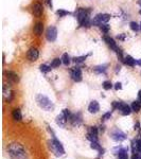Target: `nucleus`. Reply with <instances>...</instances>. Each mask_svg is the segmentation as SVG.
Wrapping results in <instances>:
<instances>
[{
	"instance_id": "obj_1",
	"label": "nucleus",
	"mask_w": 141,
	"mask_h": 159,
	"mask_svg": "<svg viewBox=\"0 0 141 159\" xmlns=\"http://www.w3.org/2000/svg\"><path fill=\"white\" fill-rule=\"evenodd\" d=\"M7 154L11 159H28L24 145L18 142H12L7 145Z\"/></svg>"
},
{
	"instance_id": "obj_2",
	"label": "nucleus",
	"mask_w": 141,
	"mask_h": 159,
	"mask_svg": "<svg viewBox=\"0 0 141 159\" xmlns=\"http://www.w3.org/2000/svg\"><path fill=\"white\" fill-rule=\"evenodd\" d=\"M89 14H90V10L89 9H83V7H79L74 12V17L78 19L79 24L81 27H90L92 25L90 18H89Z\"/></svg>"
},
{
	"instance_id": "obj_3",
	"label": "nucleus",
	"mask_w": 141,
	"mask_h": 159,
	"mask_svg": "<svg viewBox=\"0 0 141 159\" xmlns=\"http://www.w3.org/2000/svg\"><path fill=\"white\" fill-rule=\"evenodd\" d=\"M48 144H49V148L51 150V152L54 154L56 157H61V156L65 155V148H64L61 141L57 139L56 135L51 136V139L49 140Z\"/></svg>"
},
{
	"instance_id": "obj_4",
	"label": "nucleus",
	"mask_w": 141,
	"mask_h": 159,
	"mask_svg": "<svg viewBox=\"0 0 141 159\" xmlns=\"http://www.w3.org/2000/svg\"><path fill=\"white\" fill-rule=\"evenodd\" d=\"M36 103L42 109L46 111H52L54 109V104L51 100L45 94H37L36 96Z\"/></svg>"
},
{
	"instance_id": "obj_5",
	"label": "nucleus",
	"mask_w": 141,
	"mask_h": 159,
	"mask_svg": "<svg viewBox=\"0 0 141 159\" xmlns=\"http://www.w3.org/2000/svg\"><path fill=\"white\" fill-rule=\"evenodd\" d=\"M112 109L115 110H119L120 114L122 116H130V112L133 111L132 107L130 105H127L126 103L122 101H114L112 102Z\"/></svg>"
},
{
	"instance_id": "obj_6",
	"label": "nucleus",
	"mask_w": 141,
	"mask_h": 159,
	"mask_svg": "<svg viewBox=\"0 0 141 159\" xmlns=\"http://www.w3.org/2000/svg\"><path fill=\"white\" fill-rule=\"evenodd\" d=\"M109 137H111L115 142H122V141H124L126 139L127 136L123 130L118 129V127H114V129L111 130V133H109Z\"/></svg>"
},
{
	"instance_id": "obj_7",
	"label": "nucleus",
	"mask_w": 141,
	"mask_h": 159,
	"mask_svg": "<svg viewBox=\"0 0 141 159\" xmlns=\"http://www.w3.org/2000/svg\"><path fill=\"white\" fill-rule=\"evenodd\" d=\"M99 127L97 126H90L87 132L86 138L90 142H99Z\"/></svg>"
},
{
	"instance_id": "obj_8",
	"label": "nucleus",
	"mask_w": 141,
	"mask_h": 159,
	"mask_svg": "<svg viewBox=\"0 0 141 159\" xmlns=\"http://www.w3.org/2000/svg\"><path fill=\"white\" fill-rule=\"evenodd\" d=\"M109 19H111V15L109 14H98L92 19L91 24L92 25H100L102 24H107V21Z\"/></svg>"
},
{
	"instance_id": "obj_9",
	"label": "nucleus",
	"mask_w": 141,
	"mask_h": 159,
	"mask_svg": "<svg viewBox=\"0 0 141 159\" xmlns=\"http://www.w3.org/2000/svg\"><path fill=\"white\" fill-rule=\"evenodd\" d=\"M56 37H57V29L54 25H50L46 31V38H47L48 42L53 43L56 40Z\"/></svg>"
},
{
	"instance_id": "obj_10",
	"label": "nucleus",
	"mask_w": 141,
	"mask_h": 159,
	"mask_svg": "<svg viewBox=\"0 0 141 159\" xmlns=\"http://www.w3.org/2000/svg\"><path fill=\"white\" fill-rule=\"evenodd\" d=\"M70 76L74 82L79 83L83 80V75H82V70L80 67H73L70 69Z\"/></svg>"
},
{
	"instance_id": "obj_11",
	"label": "nucleus",
	"mask_w": 141,
	"mask_h": 159,
	"mask_svg": "<svg viewBox=\"0 0 141 159\" xmlns=\"http://www.w3.org/2000/svg\"><path fill=\"white\" fill-rule=\"evenodd\" d=\"M115 154L118 156V159H129V148L123 147H117L114 148Z\"/></svg>"
},
{
	"instance_id": "obj_12",
	"label": "nucleus",
	"mask_w": 141,
	"mask_h": 159,
	"mask_svg": "<svg viewBox=\"0 0 141 159\" xmlns=\"http://www.w3.org/2000/svg\"><path fill=\"white\" fill-rule=\"evenodd\" d=\"M70 123L73 125L74 127H78L80 126L82 124V122H83V119H82V115L81 112H76V114H72V116L70 118Z\"/></svg>"
},
{
	"instance_id": "obj_13",
	"label": "nucleus",
	"mask_w": 141,
	"mask_h": 159,
	"mask_svg": "<svg viewBox=\"0 0 141 159\" xmlns=\"http://www.w3.org/2000/svg\"><path fill=\"white\" fill-rule=\"evenodd\" d=\"M100 111V104L98 101H96V100H93V101H91L90 103L88 105V112L89 114H97V112Z\"/></svg>"
},
{
	"instance_id": "obj_14",
	"label": "nucleus",
	"mask_w": 141,
	"mask_h": 159,
	"mask_svg": "<svg viewBox=\"0 0 141 159\" xmlns=\"http://www.w3.org/2000/svg\"><path fill=\"white\" fill-rule=\"evenodd\" d=\"M27 56L31 61H35L38 58V56H39V52H38L36 48H30L27 53Z\"/></svg>"
},
{
	"instance_id": "obj_15",
	"label": "nucleus",
	"mask_w": 141,
	"mask_h": 159,
	"mask_svg": "<svg viewBox=\"0 0 141 159\" xmlns=\"http://www.w3.org/2000/svg\"><path fill=\"white\" fill-rule=\"evenodd\" d=\"M103 39H104V42L107 43V46H108L109 48H111V50H114L115 52L118 50V46H117V43L114 40V38H111V36H107V35H105V36L103 37Z\"/></svg>"
},
{
	"instance_id": "obj_16",
	"label": "nucleus",
	"mask_w": 141,
	"mask_h": 159,
	"mask_svg": "<svg viewBox=\"0 0 141 159\" xmlns=\"http://www.w3.org/2000/svg\"><path fill=\"white\" fill-rule=\"evenodd\" d=\"M55 122H56V124H57L60 127H65L66 126V123L68 122V119L66 118L65 115L61 112V114H60L57 117H56Z\"/></svg>"
},
{
	"instance_id": "obj_17",
	"label": "nucleus",
	"mask_w": 141,
	"mask_h": 159,
	"mask_svg": "<svg viewBox=\"0 0 141 159\" xmlns=\"http://www.w3.org/2000/svg\"><path fill=\"white\" fill-rule=\"evenodd\" d=\"M43 7L42 3L37 2V3H35L33 6V14H34V16L40 17L43 15Z\"/></svg>"
},
{
	"instance_id": "obj_18",
	"label": "nucleus",
	"mask_w": 141,
	"mask_h": 159,
	"mask_svg": "<svg viewBox=\"0 0 141 159\" xmlns=\"http://www.w3.org/2000/svg\"><path fill=\"white\" fill-rule=\"evenodd\" d=\"M6 75H7V78L9 79V81L11 82V83H18V82H19L18 74H17L16 72H14V71H7Z\"/></svg>"
},
{
	"instance_id": "obj_19",
	"label": "nucleus",
	"mask_w": 141,
	"mask_h": 159,
	"mask_svg": "<svg viewBox=\"0 0 141 159\" xmlns=\"http://www.w3.org/2000/svg\"><path fill=\"white\" fill-rule=\"evenodd\" d=\"M12 118L14 121H21L22 120V114L21 110L19 108H14L12 111Z\"/></svg>"
},
{
	"instance_id": "obj_20",
	"label": "nucleus",
	"mask_w": 141,
	"mask_h": 159,
	"mask_svg": "<svg viewBox=\"0 0 141 159\" xmlns=\"http://www.w3.org/2000/svg\"><path fill=\"white\" fill-rule=\"evenodd\" d=\"M43 22H36L34 25V28H33L34 34H36L37 36H40L43 34Z\"/></svg>"
},
{
	"instance_id": "obj_21",
	"label": "nucleus",
	"mask_w": 141,
	"mask_h": 159,
	"mask_svg": "<svg viewBox=\"0 0 141 159\" xmlns=\"http://www.w3.org/2000/svg\"><path fill=\"white\" fill-rule=\"evenodd\" d=\"M123 63H124L125 65L130 66V67H134L136 65V60H134L130 55H126V56H124V61H123Z\"/></svg>"
},
{
	"instance_id": "obj_22",
	"label": "nucleus",
	"mask_w": 141,
	"mask_h": 159,
	"mask_svg": "<svg viewBox=\"0 0 141 159\" xmlns=\"http://www.w3.org/2000/svg\"><path fill=\"white\" fill-rule=\"evenodd\" d=\"M107 67H108V65H100V66H97V67H94L93 68V71L96 73H98V74H101V73H105L106 72V70H107Z\"/></svg>"
},
{
	"instance_id": "obj_23",
	"label": "nucleus",
	"mask_w": 141,
	"mask_h": 159,
	"mask_svg": "<svg viewBox=\"0 0 141 159\" xmlns=\"http://www.w3.org/2000/svg\"><path fill=\"white\" fill-rule=\"evenodd\" d=\"M130 107H132V110L135 112H139L141 110V102L139 100H137V101H134L130 105Z\"/></svg>"
},
{
	"instance_id": "obj_24",
	"label": "nucleus",
	"mask_w": 141,
	"mask_h": 159,
	"mask_svg": "<svg viewBox=\"0 0 141 159\" xmlns=\"http://www.w3.org/2000/svg\"><path fill=\"white\" fill-rule=\"evenodd\" d=\"M132 153L133 154H139V145H138V140L137 139H134L132 141Z\"/></svg>"
},
{
	"instance_id": "obj_25",
	"label": "nucleus",
	"mask_w": 141,
	"mask_h": 159,
	"mask_svg": "<svg viewBox=\"0 0 141 159\" xmlns=\"http://www.w3.org/2000/svg\"><path fill=\"white\" fill-rule=\"evenodd\" d=\"M61 61H63V64L65 66H68L69 64L71 63V58H70V56L68 55V53H64V54L61 55Z\"/></svg>"
},
{
	"instance_id": "obj_26",
	"label": "nucleus",
	"mask_w": 141,
	"mask_h": 159,
	"mask_svg": "<svg viewBox=\"0 0 141 159\" xmlns=\"http://www.w3.org/2000/svg\"><path fill=\"white\" fill-rule=\"evenodd\" d=\"M72 13L69 12V11H66V10H63V9H60L56 11V15H57L58 17H65L67 16V15H71Z\"/></svg>"
},
{
	"instance_id": "obj_27",
	"label": "nucleus",
	"mask_w": 141,
	"mask_h": 159,
	"mask_svg": "<svg viewBox=\"0 0 141 159\" xmlns=\"http://www.w3.org/2000/svg\"><path fill=\"white\" fill-rule=\"evenodd\" d=\"M63 63V61H61V58H54V60L52 61V63H51V68H57L61 66V64Z\"/></svg>"
},
{
	"instance_id": "obj_28",
	"label": "nucleus",
	"mask_w": 141,
	"mask_h": 159,
	"mask_svg": "<svg viewBox=\"0 0 141 159\" xmlns=\"http://www.w3.org/2000/svg\"><path fill=\"white\" fill-rule=\"evenodd\" d=\"M102 87H103V89H105V90H111L112 87H114V85H112L111 81H104L103 84H102Z\"/></svg>"
},
{
	"instance_id": "obj_29",
	"label": "nucleus",
	"mask_w": 141,
	"mask_h": 159,
	"mask_svg": "<svg viewBox=\"0 0 141 159\" xmlns=\"http://www.w3.org/2000/svg\"><path fill=\"white\" fill-rule=\"evenodd\" d=\"M51 69H52V68H51V66H48V65H46V64H42V65L39 66V70L42 71V72H43V73L49 72Z\"/></svg>"
},
{
	"instance_id": "obj_30",
	"label": "nucleus",
	"mask_w": 141,
	"mask_h": 159,
	"mask_svg": "<svg viewBox=\"0 0 141 159\" xmlns=\"http://www.w3.org/2000/svg\"><path fill=\"white\" fill-rule=\"evenodd\" d=\"M90 148L94 151H98V152H100V151L103 148L101 145H100L99 142H90Z\"/></svg>"
},
{
	"instance_id": "obj_31",
	"label": "nucleus",
	"mask_w": 141,
	"mask_h": 159,
	"mask_svg": "<svg viewBox=\"0 0 141 159\" xmlns=\"http://www.w3.org/2000/svg\"><path fill=\"white\" fill-rule=\"evenodd\" d=\"M86 58H87V55H82V56H78V57H74L72 61L75 64H81V63H83V61H85Z\"/></svg>"
},
{
	"instance_id": "obj_32",
	"label": "nucleus",
	"mask_w": 141,
	"mask_h": 159,
	"mask_svg": "<svg viewBox=\"0 0 141 159\" xmlns=\"http://www.w3.org/2000/svg\"><path fill=\"white\" fill-rule=\"evenodd\" d=\"M130 29L134 31V32H137V31L140 30V25H138L136 21H132V22H130Z\"/></svg>"
},
{
	"instance_id": "obj_33",
	"label": "nucleus",
	"mask_w": 141,
	"mask_h": 159,
	"mask_svg": "<svg viewBox=\"0 0 141 159\" xmlns=\"http://www.w3.org/2000/svg\"><path fill=\"white\" fill-rule=\"evenodd\" d=\"M99 27H100V29H101L105 33V34H107V33H108V31H109V29H111V27H109V25H107V24H102V25H100Z\"/></svg>"
},
{
	"instance_id": "obj_34",
	"label": "nucleus",
	"mask_w": 141,
	"mask_h": 159,
	"mask_svg": "<svg viewBox=\"0 0 141 159\" xmlns=\"http://www.w3.org/2000/svg\"><path fill=\"white\" fill-rule=\"evenodd\" d=\"M111 111H107V112H105V114L102 116L101 118V120H102V122H105V121H107V120H109L111 118Z\"/></svg>"
},
{
	"instance_id": "obj_35",
	"label": "nucleus",
	"mask_w": 141,
	"mask_h": 159,
	"mask_svg": "<svg viewBox=\"0 0 141 159\" xmlns=\"http://www.w3.org/2000/svg\"><path fill=\"white\" fill-rule=\"evenodd\" d=\"M63 112L64 115L66 116V118H67L68 120H70V118H71V116H72V114H71V111L69 109H67V108H65V109H63Z\"/></svg>"
},
{
	"instance_id": "obj_36",
	"label": "nucleus",
	"mask_w": 141,
	"mask_h": 159,
	"mask_svg": "<svg viewBox=\"0 0 141 159\" xmlns=\"http://www.w3.org/2000/svg\"><path fill=\"white\" fill-rule=\"evenodd\" d=\"M114 87H115V89H116V90H121V89H122V83L118 82V83L115 84Z\"/></svg>"
},
{
	"instance_id": "obj_37",
	"label": "nucleus",
	"mask_w": 141,
	"mask_h": 159,
	"mask_svg": "<svg viewBox=\"0 0 141 159\" xmlns=\"http://www.w3.org/2000/svg\"><path fill=\"white\" fill-rule=\"evenodd\" d=\"M134 129L136 130V129H140V123L139 122H137V123H136V124L134 125Z\"/></svg>"
},
{
	"instance_id": "obj_38",
	"label": "nucleus",
	"mask_w": 141,
	"mask_h": 159,
	"mask_svg": "<svg viewBox=\"0 0 141 159\" xmlns=\"http://www.w3.org/2000/svg\"><path fill=\"white\" fill-rule=\"evenodd\" d=\"M104 130H105V126H104V125H101V126H99V132L100 133H104Z\"/></svg>"
},
{
	"instance_id": "obj_39",
	"label": "nucleus",
	"mask_w": 141,
	"mask_h": 159,
	"mask_svg": "<svg viewBox=\"0 0 141 159\" xmlns=\"http://www.w3.org/2000/svg\"><path fill=\"white\" fill-rule=\"evenodd\" d=\"M47 1V3H48V6H49L51 9L53 7V4H52V0H46Z\"/></svg>"
},
{
	"instance_id": "obj_40",
	"label": "nucleus",
	"mask_w": 141,
	"mask_h": 159,
	"mask_svg": "<svg viewBox=\"0 0 141 159\" xmlns=\"http://www.w3.org/2000/svg\"><path fill=\"white\" fill-rule=\"evenodd\" d=\"M138 140V145H139V154L141 155V138L140 139H137Z\"/></svg>"
},
{
	"instance_id": "obj_41",
	"label": "nucleus",
	"mask_w": 141,
	"mask_h": 159,
	"mask_svg": "<svg viewBox=\"0 0 141 159\" xmlns=\"http://www.w3.org/2000/svg\"><path fill=\"white\" fill-rule=\"evenodd\" d=\"M124 37H125V35H124V34L118 35V38H119V39H121V40H123V39H124Z\"/></svg>"
},
{
	"instance_id": "obj_42",
	"label": "nucleus",
	"mask_w": 141,
	"mask_h": 159,
	"mask_svg": "<svg viewBox=\"0 0 141 159\" xmlns=\"http://www.w3.org/2000/svg\"><path fill=\"white\" fill-rule=\"evenodd\" d=\"M138 100H139V101L141 102V89L139 91H138Z\"/></svg>"
},
{
	"instance_id": "obj_43",
	"label": "nucleus",
	"mask_w": 141,
	"mask_h": 159,
	"mask_svg": "<svg viewBox=\"0 0 141 159\" xmlns=\"http://www.w3.org/2000/svg\"><path fill=\"white\" fill-rule=\"evenodd\" d=\"M136 65H138L141 67V60H136Z\"/></svg>"
},
{
	"instance_id": "obj_44",
	"label": "nucleus",
	"mask_w": 141,
	"mask_h": 159,
	"mask_svg": "<svg viewBox=\"0 0 141 159\" xmlns=\"http://www.w3.org/2000/svg\"><path fill=\"white\" fill-rule=\"evenodd\" d=\"M116 68H117V69H116V72L118 73V71H120V66H117Z\"/></svg>"
},
{
	"instance_id": "obj_45",
	"label": "nucleus",
	"mask_w": 141,
	"mask_h": 159,
	"mask_svg": "<svg viewBox=\"0 0 141 159\" xmlns=\"http://www.w3.org/2000/svg\"><path fill=\"white\" fill-rule=\"evenodd\" d=\"M139 6L141 7V0H140V1H139Z\"/></svg>"
},
{
	"instance_id": "obj_46",
	"label": "nucleus",
	"mask_w": 141,
	"mask_h": 159,
	"mask_svg": "<svg viewBox=\"0 0 141 159\" xmlns=\"http://www.w3.org/2000/svg\"><path fill=\"white\" fill-rule=\"evenodd\" d=\"M140 31H141V22H140Z\"/></svg>"
},
{
	"instance_id": "obj_47",
	"label": "nucleus",
	"mask_w": 141,
	"mask_h": 159,
	"mask_svg": "<svg viewBox=\"0 0 141 159\" xmlns=\"http://www.w3.org/2000/svg\"><path fill=\"white\" fill-rule=\"evenodd\" d=\"M139 14L141 15V10H140V11H139Z\"/></svg>"
}]
</instances>
